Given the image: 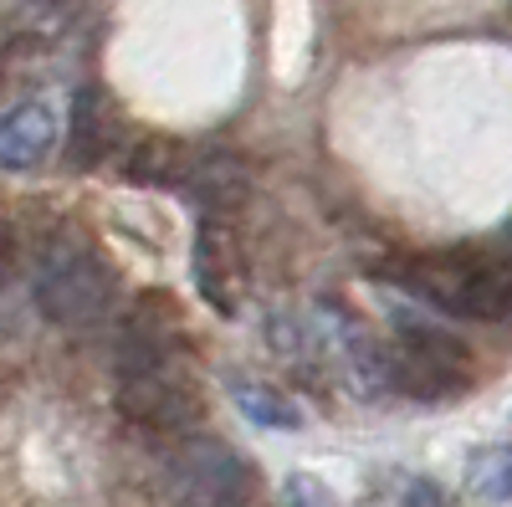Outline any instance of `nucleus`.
<instances>
[{"instance_id": "f257e3e1", "label": "nucleus", "mask_w": 512, "mask_h": 507, "mask_svg": "<svg viewBox=\"0 0 512 507\" xmlns=\"http://www.w3.org/2000/svg\"><path fill=\"white\" fill-rule=\"evenodd\" d=\"M113 405L128 426H139L149 436H190L200 420V395L185 379L164 344V328L154 318H139L128 328L118 349V379H113Z\"/></svg>"}, {"instance_id": "f03ea898", "label": "nucleus", "mask_w": 512, "mask_h": 507, "mask_svg": "<svg viewBox=\"0 0 512 507\" xmlns=\"http://www.w3.org/2000/svg\"><path fill=\"white\" fill-rule=\"evenodd\" d=\"M400 282L420 303L441 313L472 318V323H507L512 318V241L502 251L477 246H451V251H425L405 262Z\"/></svg>"}, {"instance_id": "7ed1b4c3", "label": "nucleus", "mask_w": 512, "mask_h": 507, "mask_svg": "<svg viewBox=\"0 0 512 507\" xmlns=\"http://www.w3.org/2000/svg\"><path fill=\"white\" fill-rule=\"evenodd\" d=\"M36 313L57 328H98L118 308V272L93 241L52 236L31 267Z\"/></svg>"}, {"instance_id": "20e7f679", "label": "nucleus", "mask_w": 512, "mask_h": 507, "mask_svg": "<svg viewBox=\"0 0 512 507\" xmlns=\"http://www.w3.org/2000/svg\"><path fill=\"white\" fill-rule=\"evenodd\" d=\"M390 328H395V338L384 344V379H390V395L456 400V395L472 390L477 359H472L461 333H451L446 323L425 318V313H410V308H390Z\"/></svg>"}, {"instance_id": "39448f33", "label": "nucleus", "mask_w": 512, "mask_h": 507, "mask_svg": "<svg viewBox=\"0 0 512 507\" xmlns=\"http://www.w3.org/2000/svg\"><path fill=\"white\" fill-rule=\"evenodd\" d=\"M164 492L175 507H246L256 497V472L221 436L190 431L164 461Z\"/></svg>"}, {"instance_id": "423d86ee", "label": "nucleus", "mask_w": 512, "mask_h": 507, "mask_svg": "<svg viewBox=\"0 0 512 507\" xmlns=\"http://www.w3.org/2000/svg\"><path fill=\"white\" fill-rule=\"evenodd\" d=\"M195 287L221 318H241L246 262H241V246H236L226 216H205V226L195 236Z\"/></svg>"}, {"instance_id": "0eeeda50", "label": "nucleus", "mask_w": 512, "mask_h": 507, "mask_svg": "<svg viewBox=\"0 0 512 507\" xmlns=\"http://www.w3.org/2000/svg\"><path fill=\"white\" fill-rule=\"evenodd\" d=\"M246 164L226 149H190V164H185V180H180V195H190L205 216H226L231 205L246 200Z\"/></svg>"}, {"instance_id": "6e6552de", "label": "nucleus", "mask_w": 512, "mask_h": 507, "mask_svg": "<svg viewBox=\"0 0 512 507\" xmlns=\"http://www.w3.org/2000/svg\"><path fill=\"white\" fill-rule=\"evenodd\" d=\"M57 149V113L47 103H16L0 123V164L21 175V169H36Z\"/></svg>"}, {"instance_id": "1a4fd4ad", "label": "nucleus", "mask_w": 512, "mask_h": 507, "mask_svg": "<svg viewBox=\"0 0 512 507\" xmlns=\"http://www.w3.org/2000/svg\"><path fill=\"white\" fill-rule=\"evenodd\" d=\"M118 139V123H113V103L103 98V88H77L72 98V139H67V164L72 169H93L108 159Z\"/></svg>"}, {"instance_id": "9d476101", "label": "nucleus", "mask_w": 512, "mask_h": 507, "mask_svg": "<svg viewBox=\"0 0 512 507\" xmlns=\"http://www.w3.org/2000/svg\"><path fill=\"white\" fill-rule=\"evenodd\" d=\"M185 164H190V149L180 139H144V144L128 149L123 175L134 185H144V190H180Z\"/></svg>"}, {"instance_id": "9b49d317", "label": "nucleus", "mask_w": 512, "mask_h": 507, "mask_svg": "<svg viewBox=\"0 0 512 507\" xmlns=\"http://www.w3.org/2000/svg\"><path fill=\"white\" fill-rule=\"evenodd\" d=\"M231 400H236V410L251 420V426H262V431H303V420H308L303 405H297L287 390L262 385V379H236Z\"/></svg>"}, {"instance_id": "f8f14e48", "label": "nucleus", "mask_w": 512, "mask_h": 507, "mask_svg": "<svg viewBox=\"0 0 512 507\" xmlns=\"http://www.w3.org/2000/svg\"><path fill=\"white\" fill-rule=\"evenodd\" d=\"M466 487H472V497H482L492 507L512 502V446L472 451V461H466Z\"/></svg>"}, {"instance_id": "ddd939ff", "label": "nucleus", "mask_w": 512, "mask_h": 507, "mask_svg": "<svg viewBox=\"0 0 512 507\" xmlns=\"http://www.w3.org/2000/svg\"><path fill=\"white\" fill-rule=\"evenodd\" d=\"M267 344L292 364V369H313V354H323V344H318V333L303 323V313H287V308H277L272 318H267Z\"/></svg>"}, {"instance_id": "4468645a", "label": "nucleus", "mask_w": 512, "mask_h": 507, "mask_svg": "<svg viewBox=\"0 0 512 507\" xmlns=\"http://www.w3.org/2000/svg\"><path fill=\"white\" fill-rule=\"evenodd\" d=\"M67 21V0H21L16 6V16H11V41H21V36H52L57 26Z\"/></svg>"}, {"instance_id": "2eb2a0df", "label": "nucleus", "mask_w": 512, "mask_h": 507, "mask_svg": "<svg viewBox=\"0 0 512 507\" xmlns=\"http://www.w3.org/2000/svg\"><path fill=\"white\" fill-rule=\"evenodd\" d=\"M282 507H338V497L313 472H292L287 487H282Z\"/></svg>"}, {"instance_id": "dca6fc26", "label": "nucleus", "mask_w": 512, "mask_h": 507, "mask_svg": "<svg viewBox=\"0 0 512 507\" xmlns=\"http://www.w3.org/2000/svg\"><path fill=\"white\" fill-rule=\"evenodd\" d=\"M400 507H451V502L441 497V487H436V482L410 477V482H405V492H400Z\"/></svg>"}]
</instances>
